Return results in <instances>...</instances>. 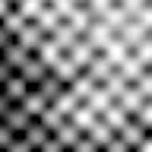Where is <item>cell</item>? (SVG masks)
<instances>
[{
	"label": "cell",
	"instance_id": "cell-1",
	"mask_svg": "<svg viewBox=\"0 0 152 152\" xmlns=\"http://www.w3.org/2000/svg\"><path fill=\"white\" fill-rule=\"evenodd\" d=\"M28 92H32V83L22 76V70L3 76V98H10V102H22Z\"/></svg>",
	"mask_w": 152,
	"mask_h": 152
},
{
	"label": "cell",
	"instance_id": "cell-2",
	"mask_svg": "<svg viewBox=\"0 0 152 152\" xmlns=\"http://www.w3.org/2000/svg\"><path fill=\"white\" fill-rule=\"evenodd\" d=\"M51 70H54V66H51V64L45 60V57H41V54L35 51V54H32V60H28V64L22 66V76H26L28 83H32V89H35V86H41V83H45V76L51 73Z\"/></svg>",
	"mask_w": 152,
	"mask_h": 152
},
{
	"label": "cell",
	"instance_id": "cell-3",
	"mask_svg": "<svg viewBox=\"0 0 152 152\" xmlns=\"http://www.w3.org/2000/svg\"><path fill=\"white\" fill-rule=\"evenodd\" d=\"M83 133H86V130H83V127H79V124L73 121V117H64V121H60V124L54 127V136H57L60 142H64L66 149H73L76 142H79V136H83Z\"/></svg>",
	"mask_w": 152,
	"mask_h": 152
},
{
	"label": "cell",
	"instance_id": "cell-4",
	"mask_svg": "<svg viewBox=\"0 0 152 152\" xmlns=\"http://www.w3.org/2000/svg\"><path fill=\"white\" fill-rule=\"evenodd\" d=\"M70 117H73V121L79 124V127H83V130H92V127H95V121H98L102 114L95 111V108H92L89 102H79V108H76V111L70 114Z\"/></svg>",
	"mask_w": 152,
	"mask_h": 152
},
{
	"label": "cell",
	"instance_id": "cell-5",
	"mask_svg": "<svg viewBox=\"0 0 152 152\" xmlns=\"http://www.w3.org/2000/svg\"><path fill=\"white\" fill-rule=\"evenodd\" d=\"M102 117H104L108 124H111L114 130H121L124 124H127V117H130V111H127V108H124V104L117 102V98H114V102H111V104H108V108L102 111Z\"/></svg>",
	"mask_w": 152,
	"mask_h": 152
},
{
	"label": "cell",
	"instance_id": "cell-6",
	"mask_svg": "<svg viewBox=\"0 0 152 152\" xmlns=\"http://www.w3.org/2000/svg\"><path fill=\"white\" fill-rule=\"evenodd\" d=\"M48 98H45V92H41V89H32V92L26 95V98H22V108H26L28 114H35V117H41V114L48 111Z\"/></svg>",
	"mask_w": 152,
	"mask_h": 152
},
{
	"label": "cell",
	"instance_id": "cell-7",
	"mask_svg": "<svg viewBox=\"0 0 152 152\" xmlns=\"http://www.w3.org/2000/svg\"><path fill=\"white\" fill-rule=\"evenodd\" d=\"M98 149H102V142L95 140V136H92L89 130H86L83 136H79V142L73 146V152H98Z\"/></svg>",
	"mask_w": 152,
	"mask_h": 152
},
{
	"label": "cell",
	"instance_id": "cell-8",
	"mask_svg": "<svg viewBox=\"0 0 152 152\" xmlns=\"http://www.w3.org/2000/svg\"><path fill=\"white\" fill-rule=\"evenodd\" d=\"M41 152H66V146L60 140H57V136H51V140L45 142V146H41Z\"/></svg>",
	"mask_w": 152,
	"mask_h": 152
},
{
	"label": "cell",
	"instance_id": "cell-9",
	"mask_svg": "<svg viewBox=\"0 0 152 152\" xmlns=\"http://www.w3.org/2000/svg\"><path fill=\"white\" fill-rule=\"evenodd\" d=\"M98 152H111V149H108V146H102V149H98Z\"/></svg>",
	"mask_w": 152,
	"mask_h": 152
},
{
	"label": "cell",
	"instance_id": "cell-10",
	"mask_svg": "<svg viewBox=\"0 0 152 152\" xmlns=\"http://www.w3.org/2000/svg\"><path fill=\"white\" fill-rule=\"evenodd\" d=\"M130 152H140V149H130Z\"/></svg>",
	"mask_w": 152,
	"mask_h": 152
},
{
	"label": "cell",
	"instance_id": "cell-11",
	"mask_svg": "<svg viewBox=\"0 0 152 152\" xmlns=\"http://www.w3.org/2000/svg\"><path fill=\"white\" fill-rule=\"evenodd\" d=\"M35 152H41V149H35Z\"/></svg>",
	"mask_w": 152,
	"mask_h": 152
}]
</instances>
